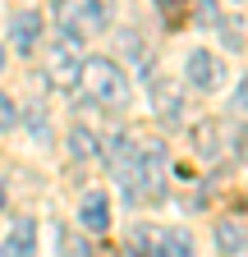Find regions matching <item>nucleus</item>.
Masks as SVG:
<instances>
[{
	"label": "nucleus",
	"mask_w": 248,
	"mask_h": 257,
	"mask_svg": "<svg viewBox=\"0 0 248 257\" xmlns=\"http://www.w3.org/2000/svg\"><path fill=\"white\" fill-rule=\"evenodd\" d=\"M161 166H166V147L161 143H147L138 147L134 138H115L110 143V170L119 179V193L129 202H157L161 198Z\"/></svg>",
	"instance_id": "obj_1"
},
{
	"label": "nucleus",
	"mask_w": 248,
	"mask_h": 257,
	"mask_svg": "<svg viewBox=\"0 0 248 257\" xmlns=\"http://www.w3.org/2000/svg\"><path fill=\"white\" fill-rule=\"evenodd\" d=\"M78 87L101 106H124L129 101V83H124V69L106 55H92L78 64Z\"/></svg>",
	"instance_id": "obj_2"
},
{
	"label": "nucleus",
	"mask_w": 248,
	"mask_h": 257,
	"mask_svg": "<svg viewBox=\"0 0 248 257\" xmlns=\"http://www.w3.org/2000/svg\"><path fill=\"white\" fill-rule=\"evenodd\" d=\"M55 19H60V28H65V42L78 46V42L97 37V32L110 23V0H60Z\"/></svg>",
	"instance_id": "obj_3"
},
{
	"label": "nucleus",
	"mask_w": 248,
	"mask_h": 257,
	"mask_svg": "<svg viewBox=\"0 0 248 257\" xmlns=\"http://www.w3.org/2000/svg\"><path fill=\"white\" fill-rule=\"evenodd\" d=\"M46 83H51V87H60V92L78 87V55H74V46H69V42L51 46V55H46Z\"/></svg>",
	"instance_id": "obj_4"
},
{
	"label": "nucleus",
	"mask_w": 248,
	"mask_h": 257,
	"mask_svg": "<svg viewBox=\"0 0 248 257\" xmlns=\"http://www.w3.org/2000/svg\"><path fill=\"white\" fill-rule=\"evenodd\" d=\"M138 243H143L152 257H193V239H189V230H161V234L138 230Z\"/></svg>",
	"instance_id": "obj_5"
},
{
	"label": "nucleus",
	"mask_w": 248,
	"mask_h": 257,
	"mask_svg": "<svg viewBox=\"0 0 248 257\" xmlns=\"http://www.w3.org/2000/svg\"><path fill=\"white\" fill-rule=\"evenodd\" d=\"M221 74H225V64L216 60L211 51H189V83L211 92V87H221Z\"/></svg>",
	"instance_id": "obj_6"
},
{
	"label": "nucleus",
	"mask_w": 248,
	"mask_h": 257,
	"mask_svg": "<svg viewBox=\"0 0 248 257\" xmlns=\"http://www.w3.org/2000/svg\"><path fill=\"white\" fill-rule=\"evenodd\" d=\"M10 37H14V51H37V37H42V14H14V23H10Z\"/></svg>",
	"instance_id": "obj_7"
},
{
	"label": "nucleus",
	"mask_w": 248,
	"mask_h": 257,
	"mask_svg": "<svg viewBox=\"0 0 248 257\" xmlns=\"http://www.w3.org/2000/svg\"><path fill=\"white\" fill-rule=\"evenodd\" d=\"M33 248H37V225L33 220H14V230L5 234L0 257H33Z\"/></svg>",
	"instance_id": "obj_8"
},
{
	"label": "nucleus",
	"mask_w": 248,
	"mask_h": 257,
	"mask_svg": "<svg viewBox=\"0 0 248 257\" xmlns=\"http://www.w3.org/2000/svg\"><path fill=\"white\" fill-rule=\"evenodd\" d=\"M78 220H83V230L101 234L106 225H110V202H106V193H87V198H83V211H78Z\"/></svg>",
	"instance_id": "obj_9"
},
{
	"label": "nucleus",
	"mask_w": 248,
	"mask_h": 257,
	"mask_svg": "<svg viewBox=\"0 0 248 257\" xmlns=\"http://www.w3.org/2000/svg\"><path fill=\"white\" fill-rule=\"evenodd\" d=\"M216 248H221L225 257L243 252V248H248V230H243L239 220H221V225H216Z\"/></svg>",
	"instance_id": "obj_10"
},
{
	"label": "nucleus",
	"mask_w": 248,
	"mask_h": 257,
	"mask_svg": "<svg viewBox=\"0 0 248 257\" xmlns=\"http://www.w3.org/2000/svg\"><path fill=\"white\" fill-rule=\"evenodd\" d=\"M216 143H221V124H198L193 128V147H198V156L202 161H216V152H221V147H216Z\"/></svg>",
	"instance_id": "obj_11"
},
{
	"label": "nucleus",
	"mask_w": 248,
	"mask_h": 257,
	"mask_svg": "<svg viewBox=\"0 0 248 257\" xmlns=\"http://www.w3.org/2000/svg\"><path fill=\"white\" fill-rule=\"evenodd\" d=\"M69 152L78 161H92V156H97V138H92L87 128H74V134H69Z\"/></svg>",
	"instance_id": "obj_12"
},
{
	"label": "nucleus",
	"mask_w": 248,
	"mask_h": 257,
	"mask_svg": "<svg viewBox=\"0 0 248 257\" xmlns=\"http://www.w3.org/2000/svg\"><path fill=\"white\" fill-rule=\"evenodd\" d=\"M157 101H161V115H166V119H175V110H179V101H175V92H170L166 83H157Z\"/></svg>",
	"instance_id": "obj_13"
},
{
	"label": "nucleus",
	"mask_w": 248,
	"mask_h": 257,
	"mask_svg": "<svg viewBox=\"0 0 248 257\" xmlns=\"http://www.w3.org/2000/svg\"><path fill=\"white\" fill-rule=\"evenodd\" d=\"M65 257H97V252H92V243H83V239L65 234Z\"/></svg>",
	"instance_id": "obj_14"
},
{
	"label": "nucleus",
	"mask_w": 248,
	"mask_h": 257,
	"mask_svg": "<svg viewBox=\"0 0 248 257\" xmlns=\"http://www.w3.org/2000/svg\"><path fill=\"white\" fill-rule=\"evenodd\" d=\"M10 124H19V110H14V101L5 92H0V128H10Z\"/></svg>",
	"instance_id": "obj_15"
},
{
	"label": "nucleus",
	"mask_w": 248,
	"mask_h": 257,
	"mask_svg": "<svg viewBox=\"0 0 248 257\" xmlns=\"http://www.w3.org/2000/svg\"><path fill=\"white\" fill-rule=\"evenodd\" d=\"M157 5H161V14H166V19H179V10H184V0H157Z\"/></svg>",
	"instance_id": "obj_16"
},
{
	"label": "nucleus",
	"mask_w": 248,
	"mask_h": 257,
	"mask_svg": "<svg viewBox=\"0 0 248 257\" xmlns=\"http://www.w3.org/2000/svg\"><path fill=\"white\" fill-rule=\"evenodd\" d=\"M234 106L248 110V74H243V83H239V92H234Z\"/></svg>",
	"instance_id": "obj_17"
},
{
	"label": "nucleus",
	"mask_w": 248,
	"mask_h": 257,
	"mask_svg": "<svg viewBox=\"0 0 248 257\" xmlns=\"http://www.w3.org/2000/svg\"><path fill=\"white\" fill-rule=\"evenodd\" d=\"M239 156H248V128H243V134H239V147H234Z\"/></svg>",
	"instance_id": "obj_18"
},
{
	"label": "nucleus",
	"mask_w": 248,
	"mask_h": 257,
	"mask_svg": "<svg viewBox=\"0 0 248 257\" xmlns=\"http://www.w3.org/2000/svg\"><path fill=\"white\" fill-rule=\"evenodd\" d=\"M0 207H5V184H0Z\"/></svg>",
	"instance_id": "obj_19"
},
{
	"label": "nucleus",
	"mask_w": 248,
	"mask_h": 257,
	"mask_svg": "<svg viewBox=\"0 0 248 257\" xmlns=\"http://www.w3.org/2000/svg\"><path fill=\"white\" fill-rule=\"evenodd\" d=\"M0 64H5V46H0Z\"/></svg>",
	"instance_id": "obj_20"
}]
</instances>
